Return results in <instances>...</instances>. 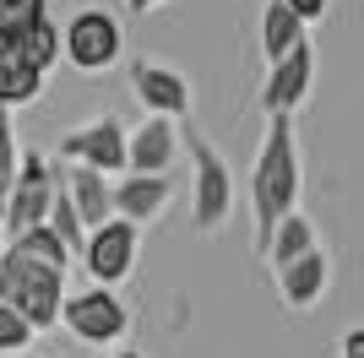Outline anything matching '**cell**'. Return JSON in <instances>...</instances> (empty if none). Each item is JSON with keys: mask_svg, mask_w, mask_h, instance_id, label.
I'll return each instance as SVG.
<instances>
[{"mask_svg": "<svg viewBox=\"0 0 364 358\" xmlns=\"http://www.w3.org/2000/svg\"><path fill=\"white\" fill-rule=\"evenodd\" d=\"M299 207V141H294V119H267L256 168H250V228H256V250H267L272 228Z\"/></svg>", "mask_w": 364, "mask_h": 358, "instance_id": "obj_1", "label": "cell"}, {"mask_svg": "<svg viewBox=\"0 0 364 358\" xmlns=\"http://www.w3.org/2000/svg\"><path fill=\"white\" fill-rule=\"evenodd\" d=\"M60 298H65V271L38 266L16 250L0 255V304H11L33 331L60 326Z\"/></svg>", "mask_w": 364, "mask_h": 358, "instance_id": "obj_2", "label": "cell"}, {"mask_svg": "<svg viewBox=\"0 0 364 358\" xmlns=\"http://www.w3.org/2000/svg\"><path fill=\"white\" fill-rule=\"evenodd\" d=\"M185 147H191V168H196V185H191L196 234H218V228L234 217V174H228L223 152L201 131H185Z\"/></svg>", "mask_w": 364, "mask_h": 358, "instance_id": "obj_3", "label": "cell"}, {"mask_svg": "<svg viewBox=\"0 0 364 358\" xmlns=\"http://www.w3.org/2000/svg\"><path fill=\"white\" fill-rule=\"evenodd\" d=\"M125 38H120V22L104 11V6H82V11L65 22L60 33V55L71 60L82 76H104L114 60H120Z\"/></svg>", "mask_w": 364, "mask_h": 358, "instance_id": "obj_4", "label": "cell"}, {"mask_svg": "<svg viewBox=\"0 0 364 358\" xmlns=\"http://www.w3.org/2000/svg\"><path fill=\"white\" fill-rule=\"evenodd\" d=\"M60 326L71 331L76 342L109 347V342H125L131 315H125V304L114 298V288H87V293H65L60 298Z\"/></svg>", "mask_w": 364, "mask_h": 358, "instance_id": "obj_5", "label": "cell"}, {"mask_svg": "<svg viewBox=\"0 0 364 358\" xmlns=\"http://www.w3.org/2000/svg\"><path fill=\"white\" fill-rule=\"evenodd\" d=\"M136 255H141V228H131L125 217H109L82 239V266H87L92 288H120L136 271Z\"/></svg>", "mask_w": 364, "mask_h": 358, "instance_id": "obj_6", "label": "cell"}, {"mask_svg": "<svg viewBox=\"0 0 364 358\" xmlns=\"http://www.w3.org/2000/svg\"><path fill=\"white\" fill-rule=\"evenodd\" d=\"M49 195H55V163L44 152H16V174H11V190H6V212H0L11 239L44 223Z\"/></svg>", "mask_w": 364, "mask_h": 358, "instance_id": "obj_7", "label": "cell"}, {"mask_svg": "<svg viewBox=\"0 0 364 358\" xmlns=\"http://www.w3.org/2000/svg\"><path fill=\"white\" fill-rule=\"evenodd\" d=\"M310 82H316V49L304 38L299 49H289L283 60L267 65V82H261V114L267 119H294V109L310 98Z\"/></svg>", "mask_w": 364, "mask_h": 358, "instance_id": "obj_8", "label": "cell"}, {"mask_svg": "<svg viewBox=\"0 0 364 358\" xmlns=\"http://www.w3.org/2000/svg\"><path fill=\"white\" fill-rule=\"evenodd\" d=\"M131 92L152 119H191L196 109V92H191V76H180L174 65H158V60H136L131 65Z\"/></svg>", "mask_w": 364, "mask_h": 358, "instance_id": "obj_9", "label": "cell"}, {"mask_svg": "<svg viewBox=\"0 0 364 358\" xmlns=\"http://www.w3.org/2000/svg\"><path fill=\"white\" fill-rule=\"evenodd\" d=\"M60 163H76V168H92V174H120L125 168V125L120 119H87L76 125L71 136L60 141Z\"/></svg>", "mask_w": 364, "mask_h": 358, "instance_id": "obj_10", "label": "cell"}, {"mask_svg": "<svg viewBox=\"0 0 364 358\" xmlns=\"http://www.w3.org/2000/svg\"><path fill=\"white\" fill-rule=\"evenodd\" d=\"M168 201H174V179L168 174H125L120 185H109V207H114V217H125L131 228L158 223L168 212Z\"/></svg>", "mask_w": 364, "mask_h": 358, "instance_id": "obj_11", "label": "cell"}, {"mask_svg": "<svg viewBox=\"0 0 364 358\" xmlns=\"http://www.w3.org/2000/svg\"><path fill=\"white\" fill-rule=\"evenodd\" d=\"M272 277H277V293H283L289 310H316L321 293L332 288V255L316 244V250H304L299 261H289V266L272 271Z\"/></svg>", "mask_w": 364, "mask_h": 358, "instance_id": "obj_12", "label": "cell"}, {"mask_svg": "<svg viewBox=\"0 0 364 358\" xmlns=\"http://www.w3.org/2000/svg\"><path fill=\"white\" fill-rule=\"evenodd\" d=\"M174 152H180L174 119H152L147 114V125H136V131L125 136V174H168Z\"/></svg>", "mask_w": 364, "mask_h": 358, "instance_id": "obj_13", "label": "cell"}, {"mask_svg": "<svg viewBox=\"0 0 364 358\" xmlns=\"http://www.w3.org/2000/svg\"><path fill=\"white\" fill-rule=\"evenodd\" d=\"M65 174V195H71V212H76V223H82V234H92L98 223H109L114 217V207H109V179L104 174H92V168H60Z\"/></svg>", "mask_w": 364, "mask_h": 358, "instance_id": "obj_14", "label": "cell"}, {"mask_svg": "<svg viewBox=\"0 0 364 358\" xmlns=\"http://www.w3.org/2000/svg\"><path fill=\"white\" fill-rule=\"evenodd\" d=\"M44 98V71H33L28 60L16 55V44H0V109H28Z\"/></svg>", "mask_w": 364, "mask_h": 358, "instance_id": "obj_15", "label": "cell"}, {"mask_svg": "<svg viewBox=\"0 0 364 358\" xmlns=\"http://www.w3.org/2000/svg\"><path fill=\"white\" fill-rule=\"evenodd\" d=\"M299 44H304V22L283 0H267V11H261V55H267V65L283 60L289 49H299Z\"/></svg>", "mask_w": 364, "mask_h": 358, "instance_id": "obj_16", "label": "cell"}, {"mask_svg": "<svg viewBox=\"0 0 364 358\" xmlns=\"http://www.w3.org/2000/svg\"><path fill=\"white\" fill-rule=\"evenodd\" d=\"M304 250H316V228H310L304 212H289V217L272 228V239H267V250H261V255H267V266H272V271H283L289 261H299Z\"/></svg>", "mask_w": 364, "mask_h": 358, "instance_id": "obj_17", "label": "cell"}, {"mask_svg": "<svg viewBox=\"0 0 364 358\" xmlns=\"http://www.w3.org/2000/svg\"><path fill=\"white\" fill-rule=\"evenodd\" d=\"M16 55L28 60L33 71H49V65L60 60V28H55L49 16H38V22H33V28L16 38Z\"/></svg>", "mask_w": 364, "mask_h": 358, "instance_id": "obj_18", "label": "cell"}, {"mask_svg": "<svg viewBox=\"0 0 364 358\" xmlns=\"http://www.w3.org/2000/svg\"><path fill=\"white\" fill-rule=\"evenodd\" d=\"M11 250H16V255H28V261H38V266L71 271V250H65V244H60L55 234H49L44 223H38V228H28V234H16V239H11Z\"/></svg>", "mask_w": 364, "mask_h": 358, "instance_id": "obj_19", "label": "cell"}, {"mask_svg": "<svg viewBox=\"0 0 364 358\" xmlns=\"http://www.w3.org/2000/svg\"><path fill=\"white\" fill-rule=\"evenodd\" d=\"M38 16H49L44 0H0V44H16Z\"/></svg>", "mask_w": 364, "mask_h": 358, "instance_id": "obj_20", "label": "cell"}, {"mask_svg": "<svg viewBox=\"0 0 364 358\" xmlns=\"http://www.w3.org/2000/svg\"><path fill=\"white\" fill-rule=\"evenodd\" d=\"M33 337H38V331H33L28 320L11 310V304H0V358H22Z\"/></svg>", "mask_w": 364, "mask_h": 358, "instance_id": "obj_21", "label": "cell"}, {"mask_svg": "<svg viewBox=\"0 0 364 358\" xmlns=\"http://www.w3.org/2000/svg\"><path fill=\"white\" fill-rule=\"evenodd\" d=\"M16 174V136H11V114L0 109V212H6V190Z\"/></svg>", "mask_w": 364, "mask_h": 358, "instance_id": "obj_22", "label": "cell"}, {"mask_svg": "<svg viewBox=\"0 0 364 358\" xmlns=\"http://www.w3.org/2000/svg\"><path fill=\"white\" fill-rule=\"evenodd\" d=\"M283 6H289V11L299 16L304 28H310V22H321V16L332 11V0H283Z\"/></svg>", "mask_w": 364, "mask_h": 358, "instance_id": "obj_23", "label": "cell"}, {"mask_svg": "<svg viewBox=\"0 0 364 358\" xmlns=\"http://www.w3.org/2000/svg\"><path fill=\"white\" fill-rule=\"evenodd\" d=\"M343 358H364V326L343 331Z\"/></svg>", "mask_w": 364, "mask_h": 358, "instance_id": "obj_24", "label": "cell"}, {"mask_svg": "<svg viewBox=\"0 0 364 358\" xmlns=\"http://www.w3.org/2000/svg\"><path fill=\"white\" fill-rule=\"evenodd\" d=\"M158 6H164V0H125V11H131V16H147V11H158Z\"/></svg>", "mask_w": 364, "mask_h": 358, "instance_id": "obj_25", "label": "cell"}, {"mask_svg": "<svg viewBox=\"0 0 364 358\" xmlns=\"http://www.w3.org/2000/svg\"><path fill=\"white\" fill-rule=\"evenodd\" d=\"M114 358H141V353H114Z\"/></svg>", "mask_w": 364, "mask_h": 358, "instance_id": "obj_26", "label": "cell"}, {"mask_svg": "<svg viewBox=\"0 0 364 358\" xmlns=\"http://www.w3.org/2000/svg\"><path fill=\"white\" fill-rule=\"evenodd\" d=\"M22 358H33V353H22Z\"/></svg>", "mask_w": 364, "mask_h": 358, "instance_id": "obj_27", "label": "cell"}]
</instances>
